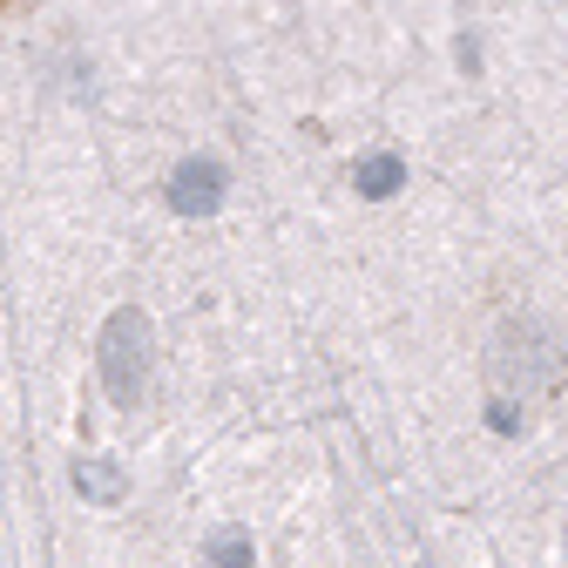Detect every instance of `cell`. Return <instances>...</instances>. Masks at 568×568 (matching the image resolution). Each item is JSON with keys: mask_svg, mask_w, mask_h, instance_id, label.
I'll return each instance as SVG.
<instances>
[{"mask_svg": "<svg viewBox=\"0 0 568 568\" xmlns=\"http://www.w3.org/2000/svg\"><path fill=\"white\" fill-rule=\"evenodd\" d=\"M224 163L217 156H183L176 170H170V210L176 217H210V210L224 203Z\"/></svg>", "mask_w": 568, "mask_h": 568, "instance_id": "3", "label": "cell"}, {"mask_svg": "<svg viewBox=\"0 0 568 568\" xmlns=\"http://www.w3.org/2000/svg\"><path fill=\"white\" fill-rule=\"evenodd\" d=\"M352 183H359L366 196H393L406 183V170H399V156H366L359 170H352Z\"/></svg>", "mask_w": 568, "mask_h": 568, "instance_id": "5", "label": "cell"}, {"mask_svg": "<svg viewBox=\"0 0 568 568\" xmlns=\"http://www.w3.org/2000/svg\"><path fill=\"white\" fill-rule=\"evenodd\" d=\"M75 494H89V501L115 508L122 494H129V474H122L115 460H82V467H75Z\"/></svg>", "mask_w": 568, "mask_h": 568, "instance_id": "4", "label": "cell"}, {"mask_svg": "<svg viewBox=\"0 0 568 568\" xmlns=\"http://www.w3.org/2000/svg\"><path fill=\"white\" fill-rule=\"evenodd\" d=\"M494 386L521 399H555L568 386V345L541 318H508L494 338Z\"/></svg>", "mask_w": 568, "mask_h": 568, "instance_id": "1", "label": "cell"}, {"mask_svg": "<svg viewBox=\"0 0 568 568\" xmlns=\"http://www.w3.org/2000/svg\"><path fill=\"white\" fill-rule=\"evenodd\" d=\"M210 561H217V568H251V535L244 528L210 535Z\"/></svg>", "mask_w": 568, "mask_h": 568, "instance_id": "6", "label": "cell"}, {"mask_svg": "<svg viewBox=\"0 0 568 568\" xmlns=\"http://www.w3.org/2000/svg\"><path fill=\"white\" fill-rule=\"evenodd\" d=\"M150 345H156V332L135 305L109 312V325L95 338V373H102L115 406H142V393H150Z\"/></svg>", "mask_w": 568, "mask_h": 568, "instance_id": "2", "label": "cell"}]
</instances>
